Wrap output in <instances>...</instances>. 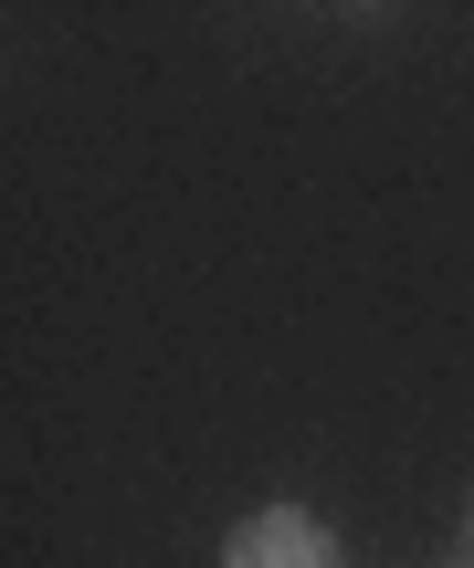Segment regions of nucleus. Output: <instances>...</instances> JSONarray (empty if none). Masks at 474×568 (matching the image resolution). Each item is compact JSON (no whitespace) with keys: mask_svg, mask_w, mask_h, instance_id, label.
Instances as JSON below:
<instances>
[{"mask_svg":"<svg viewBox=\"0 0 474 568\" xmlns=\"http://www.w3.org/2000/svg\"><path fill=\"white\" fill-rule=\"evenodd\" d=\"M232 568H337V537L316 527L306 506H264V516H243L232 527Z\"/></svg>","mask_w":474,"mask_h":568,"instance_id":"nucleus-1","label":"nucleus"},{"mask_svg":"<svg viewBox=\"0 0 474 568\" xmlns=\"http://www.w3.org/2000/svg\"><path fill=\"white\" fill-rule=\"evenodd\" d=\"M464 568H474V558H464Z\"/></svg>","mask_w":474,"mask_h":568,"instance_id":"nucleus-2","label":"nucleus"}]
</instances>
